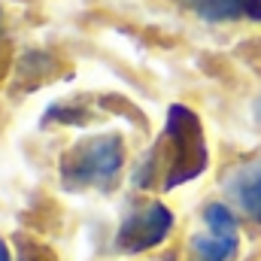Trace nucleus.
Instances as JSON below:
<instances>
[{"mask_svg":"<svg viewBox=\"0 0 261 261\" xmlns=\"http://www.w3.org/2000/svg\"><path fill=\"white\" fill-rule=\"evenodd\" d=\"M122 140L116 134L79 143L64 158V179L70 186H107L122 170Z\"/></svg>","mask_w":261,"mask_h":261,"instance_id":"obj_1","label":"nucleus"},{"mask_svg":"<svg viewBox=\"0 0 261 261\" xmlns=\"http://www.w3.org/2000/svg\"><path fill=\"white\" fill-rule=\"evenodd\" d=\"M167 137L173 140V164L167 176V189H176L206 167V143L197 116L186 107H170L167 116Z\"/></svg>","mask_w":261,"mask_h":261,"instance_id":"obj_2","label":"nucleus"},{"mask_svg":"<svg viewBox=\"0 0 261 261\" xmlns=\"http://www.w3.org/2000/svg\"><path fill=\"white\" fill-rule=\"evenodd\" d=\"M170 213L161 206V203H149L146 210L134 213L125 219L122 231H119V246L125 252H140V249H149L155 243H161L170 231Z\"/></svg>","mask_w":261,"mask_h":261,"instance_id":"obj_3","label":"nucleus"},{"mask_svg":"<svg viewBox=\"0 0 261 261\" xmlns=\"http://www.w3.org/2000/svg\"><path fill=\"white\" fill-rule=\"evenodd\" d=\"M234 192H237V200L243 203V210L261 222V164H252L249 170H243L234 179Z\"/></svg>","mask_w":261,"mask_h":261,"instance_id":"obj_4","label":"nucleus"},{"mask_svg":"<svg viewBox=\"0 0 261 261\" xmlns=\"http://www.w3.org/2000/svg\"><path fill=\"white\" fill-rule=\"evenodd\" d=\"M206 21H231L246 12V0H182Z\"/></svg>","mask_w":261,"mask_h":261,"instance_id":"obj_5","label":"nucleus"},{"mask_svg":"<svg viewBox=\"0 0 261 261\" xmlns=\"http://www.w3.org/2000/svg\"><path fill=\"white\" fill-rule=\"evenodd\" d=\"M192 243H195V252L200 261H228L237 249V237L213 234V231H210V237H195Z\"/></svg>","mask_w":261,"mask_h":261,"instance_id":"obj_6","label":"nucleus"},{"mask_svg":"<svg viewBox=\"0 0 261 261\" xmlns=\"http://www.w3.org/2000/svg\"><path fill=\"white\" fill-rule=\"evenodd\" d=\"M203 222L210 225V231H213V234H231V237H237L234 216H231V210H228V206H222V203H210V206L203 210Z\"/></svg>","mask_w":261,"mask_h":261,"instance_id":"obj_7","label":"nucleus"},{"mask_svg":"<svg viewBox=\"0 0 261 261\" xmlns=\"http://www.w3.org/2000/svg\"><path fill=\"white\" fill-rule=\"evenodd\" d=\"M246 12L252 18H261V0H246Z\"/></svg>","mask_w":261,"mask_h":261,"instance_id":"obj_8","label":"nucleus"},{"mask_svg":"<svg viewBox=\"0 0 261 261\" xmlns=\"http://www.w3.org/2000/svg\"><path fill=\"white\" fill-rule=\"evenodd\" d=\"M0 261H9V249H6L3 243H0Z\"/></svg>","mask_w":261,"mask_h":261,"instance_id":"obj_9","label":"nucleus"},{"mask_svg":"<svg viewBox=\"0 0 261 261\" xmlns=\"http://www.w3.org/2000/svg\"><path fill=\"white\" fill-rule=\"evenodd\" d=\"M21 261H31V249H21Z\"/></svg>","mask_w":261,"mask_h":261,"instance_id":"obj_10","label":"nucleus"},{"mask_svg":"<svg viewBox=\"0 0 261 261\" xmlns=\"http://www.w3.org/2000/svg\"><path fill=\"white\" fill-rule=\"evenodd\" d=\"M255 113H258V119H261V100H258V107H255Z\"/></svg>","mask_w":261,"mask_h":261,"instance_id":"obj_11","label":"nucleus"}]
</instances>
